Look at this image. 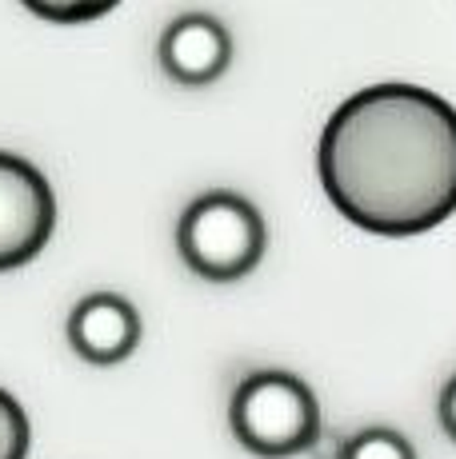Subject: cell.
Segmentation results:
<instances>
[{
    "label": "cell",
    "mask_w": 456,
    "mask_h": 459,
    "mask_svg": "<svg viewBox=\"0 0 456 459\" xmlns=\"http://www.w3.org/2000/svg\"><path fill=\"white\" fill-rule=\"evenodd\" d=\"M332 208L376 236H420L456 212V108L417 84L348 96L320 132Z\"/></svg>",
    "instance_id": "cell-1"
},
{
    "label": "cell",
    "mask_w": 456,
    "mask_h": 459,
    "mask_svg": "<svg viewBox=\"0 0 456 459\" xmlns=\"http://www.w3.org/2000/svg\"><path fill=\"white\" fill-rule=\"evenodd\" d=\"M268 248L265 216L241 192H205L184 208L177 224V252L184 268L213 284L244 280Z\"/></svg>",
    "instance_id": "cell-2"
},
{
    "label": "cell",
    "mask_w": 456,
    "mask_h": 459,
    "mask_svg": "<svg viewBox=\"0 0 456 459\" xmlns=\"http://www.w3.org/2000/svg\"><path fill=\"white\" fill-rule=\"evenodd\" d=\"M228 428L236 444L252 455L288 459L317 444L320 436V403L312 387L293 372H249L228 400Z\"/></svg>",
    "instance_id": "cell-3"
},
{
    "label": "cell",
    "mask_w": 456,
    "mask_h": 459,
    "mask_svg": "<svg viewBox=\"0 0 456 459\" xmlns=\"http://www.w3.org/2000/svg\"><path fill=\"white\" fill-rule=\"evenodd\" d=\"M57 228V196L37 164L0 152V272L37 260Z\"/></svg>",
    "instance_id": "cell-4"
},
{
    "label": "cell",
    "mask_w": 456,
    "mask_h": 459,
    "mask_svg": "<svg viewBox=\"0 0 456 459\" xmlns=\"http://www.w3.org/2000/svg\"><path fill=\"white\" fill-rule=\"evenodd\" d=\"M232 65V32L208 13H184L161 32V68L180 88L216 84Z\"/></svg>",
    "instance_id": "cell-5"
},
{
    "label": "cell",
    "mask_w": 456,
    "mask_h": 459,
    "mask_svg": "<svg viewBox=\"0 0 456 459\" xmlns=\"http://www.w3.org/2000/svg\"><path fill=\"white\" fill-rule=\"evenodd\" d=\"M140 312L117 292H92L68 316V343L81 359H89L96 368H112L120 359H128L140 348Z\"/></svg>",
    "instance_id": "cell-6"
},
{
    "label": "cell",
    "mask_w": 456,
    "mask_h": 459,
    "mask_svg": "<svg viewBox=\"0 0 456 459\" xmlns=\"http://www.w3.org/2000/svg\"><path fill=\"white\" fill-rule=\"evenodd\" d=\"M337 459H417V447L392 428H364L340 444Z\"/></svg>",
    "instance_id": "cell-7"
},
{
    "label": "cell",
    "mask_w": 456,
    "mask_h": 459,
    "mask_svg": "<svg viewBox=\"0 0 456 459\" xmlns=\"http://www.w3.org/2000/svg\"><path fill=\"white\" fill-rule=\"evenodd\" d=\"M21 4L48 24H89L112 13L120 0H21Z\"/></svg>",
    "instance_id": "cell-8"
},
{
    "label": "cell",
    "mask_w": 456,
    "mask_h": 459,
    "mask_svg": "<svg viewBox=\"0 0 456 459\" xmlns=\"http://www.w3.org/2000/svg\"><path fill=\"white\" fill-rule=\"evenodd\" d=\"M0 459H29V416L4 387H0Z\"/></svg>",
    "instance_id": "cell-9"
},
{
    "label": "cell",
    "mask_w": 456,
    "mask_h": 459,
    "mask_svg": "<svg viewBox=\"0 0 456 459\" xmlns=\"http://www.w3.org/2000/svg\"><path fill=\"white\" fill-rule=\"evenodd\" d=\"M436 420H441V428H444V436L456 444V376L444 384V392H441V400H436Z\"/></svg>",
    "instance_id": "cell-10"
}]
</instances>
